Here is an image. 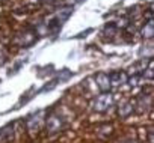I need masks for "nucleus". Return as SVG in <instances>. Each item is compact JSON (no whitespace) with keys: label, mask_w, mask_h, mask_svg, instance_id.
<instances>
[{"label":"nucleus","mask_w":154,"mask_h":143,"mask_svg":"<svg viewBox=\"0 0 154 143\" xmlns=\"http://www.w3.org/2000/svg\"><path fill=\"white\" fill-rule=\"evenodd\" d=\"M113 103V97L110 92H103L101 95H98L94 101V109L97 112H106Z\"/></svg>","instance_id":"f257e3e1"},{"label":"nucleus","mask_w":154,"mask_h":143,"mask_svg":"<svg viewBox=\"0 0 154 143\" xmlns=\"http://www.w3.org/2000/svg\"><path fill=\"white\" fill-rule=\"evenodd\" d=\"M36 41V33L33 30H24L21 33L17 35V38L14 39V42L20 47H29Z\"/></svg>","instance_id":"f03ea898"},{"label":"nucleus","mask_w":154,"mask_h":143,"mask_svg":"<svg viewBox=\"0 0 154 143\" xmlns=\"http://www.w3.org/2000/svg\"><path fill=\"white\" fill-rule=\"evenodd\" d=\"M62 128H63V119H62L59 115L51 113V115L47 118V133L54 134V133H59Z\"/></svg>","instance_id":"7ed1b4c3"},{"label":"nucleus","mask_w":154,"mask_h":143,"mask_svg":"<svg viewBox=\"0 0 154 143\" xmlns=\"http://www.w3.org/2000/svg\"><path fill=\"white\" fill-rule=\"evenodd\" d=\"M44 112H38L35 115H30L27 119H26V127L30 133H36L39 130V124H41V118H42Z\"/></svg>","instance_id":"20e7f679"},{"label":"nucleus","mask_w":154,"mask_h":143,"mask_svg":"<svg viewBox=\"0 0 154 143\" xmlns=\"http://www.w3.org/2000/svg\"><path fill=\"white\" fill-rule=\"evenodd\" d=\"M136 106L140 107V112H145V110L151 109V106H152V98H151V95L140 94V95L137 97V100H136Z\"/></svg>","instance_id":"39448f33"},{"label":"nucleus","mask_w":154,"mask_h":143,"mask_svg":"<svg viewBox=\"0 0 154 143\" xmlns=\"http://www.w3.org/2000/svg\"><path fill=\"white\" fill-rule=\"evenodd\" d=\"M95 80H97V86L103 91V92H107L109 91V88H110V82H109V74H104V73H100V74H97V77H95Z\"/></svg>","instance_id":"423d86ee"},{"label":"nucleus","mask_w":154,"mask_h":143,"mask_svg":"<svg viewBox=\"0 0 154 143\" xmlns=\"http://www.w3.org/2000/svg\"><path fill=\"white\" fill-rule=\"evenodd\" d=\"M109 82L113 86H119V85H122V83L127 82V74L125 73H119V71L112 73V74H109Z\"/></svg>","instance_id":"0eeeda50"},{"label":"nucleus","mask_w":154,"mask_h":143,"mask_svg":"<svg viewBox=\"0 0 154 143\" xmlns=\"http://www.w3.org/2000/svg\"><path fill=\"white\" fill-rule=\"evenodd\" d=\"M72 14V8L71 6H66V8H62V9H59L57 12H56V17H54V20L62 26V23L63 21H66L68 18H69V15Z\"/></svg>","instance_id":"6e6552de"},{"label":"nucleus","mask_w":154,"mask_h":143,"mask_svg":"<svg viewBox=\"0 0 154 143\" xmlns=\"http://www.w3.org/2000/svg\"><path fill=\"white\" fill-rule=\"evenodd\" d=\"M154 35V24H152V20H148L142 29V36L143 38H152Z\"/></svg>","instance_id":"1a4fd4ad"},{"label":"nucleus","mask_w":154,"mask_h":143,"mask_svg":"<svg viewBox=\"0 0 154 143\" xmlns=\"http://www.w3.org/2000/svg\"><path fill=\"white\" fill-rule=\"evenodd\" d=\"M134 110V107H133V104H130V103H125V104H122V106H119V109H118V113H119V116L121 118H127L131 112Z\"/></svg>","instance_id":"9d476101"},{"label":"nucleus","mask_w":154,"mask_h":143,"mask_svg":"<svg viewBox=\"0 0 154 143\" xmlns=\"http://www.w3.org/2000/svg\"><path fill=\"white\" fill-rule=\"evenodd\" d=\"M5 62H6V50L0 45V66H2Z\"/></svg>","instance_id":"9b49d317"},{"label":"nucleus","mask_w":154,"mask_h":143,"mask_svg":"<svg viewBox=\"0 0 154 143\" xmlns=\"http://www.w3.org/2000/svg\"><path fill=\"white\" fill-rule=\"evenodd\" d=\"M137 80H139V76L131 77V79H130V85H131V86H136V85H137Z\"/></svg>","instance_id":"f8f14e48"},{"label":"nucleus","mask_w":154,"mask_h":143,"mask_svg":"<svg viewBox=\"0 0 154 143\" xmlns=\"http://www.w3.org/2000/svg\"><path fill=\"white\" fill-rule=\"evenodd\" d=\"M125 143H133V142H125Z\"/></svg>","instance_id":"ddd939ff"}]
</instances>
